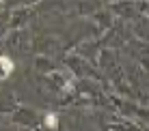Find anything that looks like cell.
Returning a JSON list of instances; mask_svg holds the SVG:
<instances>
[{
  "instance_id": "cell-1",
  "label": "cell",
  "mask_w": 149,
  "mask_h": 131,
  "mask_svg": "<svg viewBox=\"0 0 149 131\" xmlns=\"http://www.w3.org/2000/svg\"><path fill=\"white\" fill-rule=\"evenodd\" d=\"M13 71V62H11V58H7V56H2L0 58V78H9Z\"/></svg>"
},
{
  "instance_id": "cell-2",
  "label": "cell",
  "mask_w": 149,
  "mask_h": 131,
  "mask_svg": "<svg viewBox=\"0 0 149 131\" xmlns=\"http://www.w3.org/2000/svg\"><path fill=\"white\" fill-rule=\"evenodd\" d=\"M45 125H48V127H56V125H58V120H56L54 114H48V116H45Z\"/></svg>"
}]
</instances>
